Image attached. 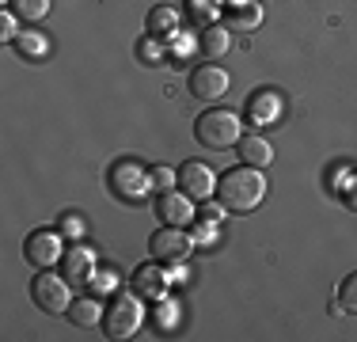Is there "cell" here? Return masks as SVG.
Listing matches in <instances>:
<instances>
[{
	"label": "cell",
	"instance_id": "16",
	"mask_svg": "<svg viewBox=\"0 0 357 342\" xmlns=\"http://www.w3.org/2000/svg\"><path fill=\"white\" fill-rule=\"evenodd\" d=\"M167 281H172V274H160L156 267H141L133 274V293L137 297H160L167 289Z\"/></svg>",
	"mask_w": 357,
	"mask_h": 342
},
{
	"label": "cell",
	"instance_id": "23",
	"mask_svg": "<svg viewBox=\"0 0 357 342\" xmlns=\"http://www.w3.org/2000/svg\"><path fill=\"white\" fill-rule=\"evenodd\" d=\"M338 198H342L346 209L357 213V171H350V175H346V183L338 186Z\"/></svg>",
	"mask_w": 357,
	"mask_h": 342
},
{
	"label": "cell",
	"instance_id": "12",
	"mask_svg": "<svg viewBox=\"0 0 357 342\" xmlns=\"http://www.w3.org/2000/svg\"><path fill=\"white\" fill-rule=\"evenodd\" d=\"M198 50L206 54V61H217V57H225L232 50V34H228V27L209 23V27L198 31Z\"/></svg>",
	"mask_w": 357,
	"mask_h": 342
},
{
	"label": "cell",
	"instance_id": "3",
	"mask_svg": "<svg viewBox=\"0 0 357 342\" xmlns=\"http://www.w3.org/2000/svg\"><path fill=\"white\" fill-rule=\"evenodd\" d=\"M144 327V304L137 293H122L103 308V331L107 339H133Z\"/></svg>",
	"mask_w": 357,
	"mask_h": 342
},
{
	"label": "cell",
	"instance_id": "2",
	"mask_svg": "<svg viewBox=\"0 0 357 342\" xmlns=\"http://www.w3.org/2000/svg\"><path fill=\"white\" fill-rule=\"evenodd\" d=\"M240 118H236V110H225V107H213L206 110V114L194 122V137H198V144H206L209 152H225V149H236L240 144Z\"/></svg>",
	"mask_w": 357,
	"mask_h": 342
},
{
	"label": "cell",
	"instance_id": "20",
	"mask_svg": "<svg viewBox=\"0 0 357 342\" xmlns=\"http://www.w3.org/2000/svg\"><path fill=\"white\" fill-rule=\"evenodd\" d=\"M338 308L342 312H357V274H346L338 281Z\"/></svg>",
	"mask_w": 357,
	"mask_h": 342
},
{
	"label": "cell",
	"instance_id": "5",
	"mask_svg": "<svg viewBox=\"0 0 357 342\" xmlns=\"http://www.w3.org/2000/svg\"><path fill=\"white\" fill-rule=\"evenodd\" d=\"M23 259L35 270H54L65 259V232L61 228H35L23 244Z\"/></svg>",
	"mask_w": 357,
	"mask_h": 342
},
{
	"label": "cell",
	"instance_id": "4",
	"mask_svg": "<svg viewBox=\"0 0 357 342\" xmlns=\"http://www.w3.org/2000/svg\"><path fill=\"white\" fill-rule=\"evenodd\" d=\"M107 179H110V191L122 202H141V198H149V191L156 186L152 183V168H141L137 160H114Z\"/></svg>",
	"mask_w": 357,
	"mask_h": 342
},
{
	"label": "cell",
	"instance_id": "28",
	"mask_svg": "<svg viewBox=\"0 0 357 342\" xmlns=\"http://www.w3.org/2000/svg\"><path fill=\"white\" fill-rule=\"evenodd\" d=\"M220 209H225V205H209V198L202 202V217H209V221H217V217H220Z\"/></svg>",
	"mask_w": 357,
	"mask_h": 342
},
{
	"label": "cell",
	"instance_id": "6",
	"mask_svg": "<svg viewBox=\"0 0 357 342\" xmlns=\"http://www.w3.org/2000/svg\"><path fill=\"white\" fill-rule=\"evenodd\" d=\"M31 301H35L46 315H61L69 312V278H57V274H35L31 281Z\"/></svg>",
	"mask_w": 357,
	"mask_h": 342
},
{
	"label": "cell",
	"instance_id": "8",
	"mask_svg": "<svg viewBox=\"0 0 357 342\" xmlns=\"http://www.w3.org/2000/svg\"><path fill=\"white\" fill-rule=\"evenodd\" d=\"M190 247H194V239L183 232V228H172V225H164V228H156V232L149 236V251H152V259L156 262H183L186 255H190Z\"/></svg>",
	"mask_w": 357,
	"mask_h": 342
},
{
	"label": "cell",
	"instance_id": "19",
	"mask_svg": "<svg viewBox=\"0 0 357 342\" xmlns=\"http://www.w3.org/2000/svg\"><path fill=\"white\" fill-rule=\"evenodd\" d=\"M228 20H232L236 31H255L259 20H262V8L255 4V0H248V4H236L232 12H228Z\"/></svg>",
	"mask_w": 357,
	"mask_h": 342
},
{
	"label": "cell",
	"instance_id": "24",
	"mask_svg": "<svg viewBox=\"0 0 357 342\" xmlns=\"http://www.w3.org/2000/svg\"><path fill=\"white\" fill-rule=\"evenodd\" d=\"M15 20H20V15H15L12 8L0 12V38H4V42H15V34H20V31H15Z\"/></svg>",
	"mask_w": 357,
	"mask_h": 342
},
{
	"label": "cell",
	"instance_id": "21",
	"mask_svg": "<svg viewBox=\"0 0 357 342\" xmlns=\"http://www.w3.org/2000/svg\"><path fill=\"white\" fill-rule=\"evenodd\" d=\"M15 50H20L23 57H42V54H46V38H42V34L23 31V34H15Z\"/></svg>",
	"mask_w": 357,
	"mask_h": 342
},
{
	"label": "cell",
	"instance_id": "22",
	"mask_svg": "<svg viewBox=\"0 0 357 342\" xmlns=\"http://www.w3.org/2000/svg\"><path fill=\"white\" fill-rule=\"evenodd\" d=\"M137 57H141L144 65H160V61H164L160 38H152V34H149V38H141V42H137Z\"/></svg>",
	"mask_w": 357,
	"mask_h": 342
},
{
	"label": "cell",
	"instance_id": "15",
	"mask_svg": "<svg viewBox=\"0 0 357 342\" xmlns=\"http://www.w3.org/2000/svg\"><path fill=\"white\" fill-rule=\"evenodd\" d=\"M144 27H149L152 38L167 42L178 31V12H175V8H167V4H160V8H152V12H149V23H144Z\"/></svg>",
	"mask_w": 357,
	"mask_h": 342
},
{
	"label": "cell",
	"instance_id": "26",
	"mask_svg": "<svg viewBox=\"0 0 357 342\" xmlns=\"http://www.w3.org/2000/svg\"><path fill=\"white\" fill-rule=\"evenodd\" d=\"M152 183H156L160 191H172L178 179H175V171H172V168H152Z\"/></svg>",
	"mask_w": 357,
	"mask_h": 342
},
{
	"label": "cell",
	"instance_id": "9",
	"mask_svg": "<svg viewBox=\"0 0 357 342\" xmlns=\"http://www.w3.org/2000/svg\"><path fill=\"white\" fill-rule=\"evenodd\" d=\"M228 91V73L220 65H198L190 73V96L202 103H217Z\"/></svg>",
	"mask_w": 357,
	"mask_h": 342
},
{
	"label": "cell",
	"instance_id": "7",
	"mask_svg": "<svg viewBox=\"0 0 357 342\" xmlns=\"http://www.w3.org/2000/svg\"><path fill=\"white\" fill-rule=\"evenodd\" d=\"M175 179H178V191H183L186 198L206 202V198L217 194V175H213V168H209L206 160H186V164H178Z\"/></svg>",
	"mask_w": 357,
	"mask_h": 342
},
{
	"label": "cell",
	"instance_id": "18",
	"mask_svg": "<svg viewBox=\"0 0 357 342\" xmlns=\"http://www.w3.org/2000/svg\"><path fill=\"white\" fill-rule=\"evenodd\" d=\"M8 8H12L23 23H42L50 15V0H8Z\"/></svg>",
	"mask_w": 357,
	"mask_h": 342
},
{
	"label": "cell",
	"instance_id": "11",
	"mask_svg": "<svg viewBox=\"0 0 357 342\" xmlns=\"http://www.w3.org/2000/svg\"><path fill=\"white\" fill-rule=\"evenodd\" d=\"M61 270H65V278H69L73 285H88L91 274H96V255H91L84 244H76V247H69V251H65Z\"/></svg>",
	"mask_w": 357,
	"mask_h": 342
},
{
	"label": "cell",
	"instance_id": "13",
	"mask_svg": "<svg viewBox=\"0 0 357 342\" xmlns=\"http://www.w3.org/2000/svg\"><path fill=\"white\" fill-rule=\"evenodd\" d=\"M240 156H243V164H251V168H266L270 160H274V149H270L266 137L243 133V137H240Z\"/></svg>",
	"mask_w": 357,
	"mask_h": 342
},
{
	"label": "cell",
	"instance_id": "25",
	"mask_svg": "<svg viewBox=\"0 0 357 342\" xmlns=\"http://www.w3.org/2000/svg\"><path fill=\"white\" fill-rule=\"evenodd\" d=\"M213 12H217V8L209 4V0H190V15H194V23H198V27H206V20Z\"/></svg>",
	"mask_w": 357,
	"mask_h": 342
},
{
	"label": "cell",
	"instance_id": "29",
	"mask_svg": "<svg viewBox=\"0 0 357 342\" xmlns=\"http://www.w3.org/2000/svg\"><path fill=\"white\" fill-rule=\"evenodd\" d=\"M209 236H213V228H206V225H202V228H198V232H194V239H198V244H206V239H209Z\"/></svg>",
	"mask_w": 357,
	"mask_h": 342
},
{
	"label": "cell",
	"instance_id": "14",
	"mask_svg": "<svg viewBox=\"0 0 357 342\" xmlns=\"http://www.w3.org/2000/svg\"><path fill=\"white\" fill-rule=\"evenodd\" d=\"M278 110H282V103H278V96H274V91H266V88H262V91H255V96L248 99V118H251L255 126L274 122V118H278Z\"/></svg>",
	"mask_w": 357,
	"mask_h": 342
},
{
	"label": "cell",
	"instance_id": "27",
	"mask_svg": "<svg viewBox=\"0 0 357 342\" xmlns=\"http://www.w3.org/2000/svg\"><path fill=\"white\" fill-rule=\"evenodd\" d=\"M57 228H61L65 236H80V232H84V225H80V217H76V213H65Z\"/></svg>",
	"mask_w": 357,
	"mask_h": 342
},
{
	"label": "cell",
	"instance_id": "17",
	"mask_svg": "<svg viewBox=\"0 0 357 342\" xmlns=\"http://www.w3.org/2000/svg\"><path fill=\"white\" fill-rule=\"evenodd\" d=\"M65 315H69L76 327H91L96 320H103V308H99L96 297H80V301L69 304V312H65Z\"/></svg>",
	"mask_w": 357,
	"mask_h": 342
},
{
	"label": "cell",
	"instance_id": "1",
	"mask_svg": "<svg viewBox=\"0 0 357 342\" xmlns=\"http://www.w3.org/2000/svg\"><path fill=\"white\" fill-rule=\"evenodd\" d=\"M262 198H266V179L251 164L232 168L217 179V202L225 205V213H255Z\"/></svg>",
	"mask_w": 357,
	"mask_h": 342
},
{
	"label": "cell",
	"instance_id": "10",
	"mask_svg": "<svg viewBox=\"0 0 357 342\" xmlns=\"http://www.w3.org/2000/svg\"><path fill=\"white\" fill-rule=\"evenodd\" d=\"M156 217L164 221V225H172V228H186L194 221V205L183 191L175 194V186H172V191L156 194Z\"/></svg>",
	"mask_w": 357,
	"mask_h": 342
}]
</instances>
